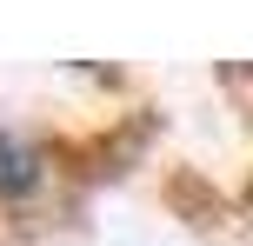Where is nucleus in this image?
I'll return each instance as SVG.
<instances>
[{"label":"nucleus","mask_w":253,"mask_h":246,"mask_svg":"<svg viewBox=\"0 0 253 246\" xmlns=\"http://www.w3.org/2000/svg\"><path fill=\"white\" fill-rule=\"evenodd\" d=\"M34 186H40V153L13 127H0V193L20 200V193H34Z\"/></svg>","instance_id":"nucleus-1"}]
</instances>
